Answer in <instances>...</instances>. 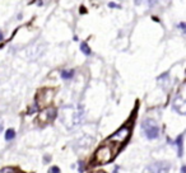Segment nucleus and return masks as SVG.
Masks as SVG:
<instances>
[{
    "label": "nucleus",
    "mask_w": 186,
    "mask_h": 173,
    "mask_svg": "<svg viewBox=\"0 0 186 173\" xmlns=\"http://www.w3.org/2000/svg\"><path fill=\"white\" fill-rule=\"evenodd\" d=\"M83 118H84V108L80 104L64 106L60 110V121L69 130L79 126Z\"/></svg>",
    "instance_id": "nucleus-1"
},
{
    "label": "nucleus",
    "mask_w": 186,
    "mask_h": 173,
    "mask_svg": "<svg viewBox=\"0 0 186 173\" xmlns=\"http://www.w3.org/2000/svg\"><path fill=\"white\" fill-rule=\"evenodd\" d=\"M116 150H119L117 148H115L112 144L107 143L103 144L102 147H99L95 154V163L96 164H106L112 161V158L115 157Z\"/></svg>",
    "instance_id": "nucleus-2"
},
{
    "label": "nucleus",
    "mask_w": 186,
    "mask_h": 173,
    "mask_svg": "<svg viewBox=\"0 0 186 173\" xmlns=\"http://www.w3.org/2000/svg\"><path fill=\"white\" fill-rule=\"evenodd\" d=\"M129 136H130V127L123 126V127H120L115 134H112L110 138L107 139V143H110L115 148L120 149V147L124 145V144L126 143V140L129 139Z\"/></svg>",
    "instance_id": "nucleus-3"
},
{
    "label": "nucleus",
    "mask_w": 186,
    "mask_h": 173,
    "mask_svg": "<svg viewBox=\"0 0 186 173\" xmlns=\"http://www.w3.org/2000/svg\"><path fill=\"white\" fill-rule=\"evenodd\" d=\"M141 129H143V131H144V134H145V136H147L148 139L153 140V139L158 138L159 127H158V125H157V122L154 120H151V118L145 120L141 124Z\"/></svg>",
    "instance_id": "nucleus-4"
},
{
    "label": "nucleus",
    "mask_w": 186,
    "mask_h": 173,
    "mask_svg": "<svg viewBox=\"0 0 186 173\" xmlns=\"http://www.w3.org/2000/svg\"><path fill=\"white\" fill-rule=\"evenodd\" d=\"M170 169V164L166 163V162H157V163H153L151 165L144 169L143 173H167Z\"/></svg>",
    "instance_id": "nucleus-5"
},
{
    "label": "nucleus",
    "mask_w": 186,
    "mask_h": 173,
    "mask_svg": "<svg viewBox=\"0 0 186 173\" xmlns=\"http://www.w3.org/2000/svg\"><path fill=\"white\" fill-rule=\"evenodd\" d=\"M173 110L181 115H186V99H182L181 97H176L173 99Z\"/></svg>",
    "instance_id": "nucleus-6"
},
{
    "label": "nucleus",
    "mask_w": 186,
    "mask_h": 173,
    "mask_svg": "<svg viewBox=\"0 0 186 173\" xmlns=\"http://www.w3.org/2000/svg\"><path fill=\"white\" fill-rule=\"evenodd\" d=\"M54 117H55V110H45V111H42V113L40 115V120L45 121V122L51 121Z\"/></svg>",
    "instance_id": "nucleus-7"
},
{
    "label": "nucleus",
    "mask_w": 186,
    "mask_h": 173,
    "mask_svg": "<svg viewBox=\"0 0 186 173\" xmlns=\"http://www.w3.org/2000/svg\"><path fill=\"white\" fill-rule=\"evenodd\" d=\"M175 144L177 145V150H178V157H182V135H180L177 138V140L175 141Z\"/></svg>",
    "instance_id": "nucleus-8"
},
{
    "label": "nucleus",
    "mask_w": 186,
    "mask_h": 173,
    "mask_svg": "<svg viewBox=\"0 0 186 173\" xmlns=\"http://www.w3.org/2000/svg\"><path fill=\"white\" fill-rule=\"evenodd\" d=\"M74 75V70H63L61 71V76L64 79H70V78H73Z\"/></svg>",
    "instance_id": "nucleus-9"
},
{
    "label": "nucleus",
    "mask_w": 186,
    "mask_h": 173,
    "mask_svg": "<svg viewBox=\"0 0 186 173\" xmlns=\"http://www.w3.org/2000/svg\"><path fill=\"white\" fill-rule=\"evenodd\" d=\"M14 136H16V131H14V130H12V129H9L8 131L5 132V140L10 141L12 139H14Z\"/></svg>",
    "instance_id": "nucleus-10"
},
{
    "label": "nucleus",
    "mask_w": 186,
    "mask_h": 173,
    "mask_svg": "<svg viewBox=\"0 0 186 173\" xmlns=\"http://www.w3.org/2000/svg\"><path fill=\"white\" fill-rule=\"evenodd\" d=\"M80 48H82V52L85 54V55H91V48L88 47V45L85 42H83L80 45Z\"/></svg>",
    "instance_id": "nucleus-11"
},
{
    "label": "nucleus",
    "mask_w": 186,
    "mask_h": 173,
    "mask_svg": "<svg viewBox=\"0 0 186 173\" xmlns=\"http://www.w3.org/2000/svg\"><path fill=\"white\" fill-rule=\"evenodd\" d=\"M0 173H16V171L12 169V168H4L0 171Z\"/></svg>",
    "instance_id": "nucleus-12"
},
{
    "label": "nucleus",
    "mask_w": 186,
    "mask_h": 173,
    "mask_svg": "<svg viewBox=\"0 0 186 173\" xmlns=\"http://www.w3.org/2000/svg\"><path fill=\"white\" fill-rule=\"evenodd\" d=\"M48 173H60V169L58 167H51L48 169Z\"/></svg>",
    "instance_id": "nucleus-13"
},
{
    "label": "nucleus",
    "mask_w": 186,
    "mask_h": 173,
    "mask_svg": "<svg viewBox=\"0 0 186 173\" xmlns=\"http://www.w3.org/2000/svg\"><path fill=\"white\" fill-rule=\"evenodd\" d=\"M178 27H180L181 28V30L186 33V23H180V24H178Z\"/></svg>",
    "instance_id": "nucleus-14"
},
{
    "label": "nucleus",
    "mask_w": 186,
    "mask_h": 173,
    "mask_svg": "<svg viewBox=\"0 0 186 173\" xmlns=\"http://www.w3.org/2000/svg\"><path fill=\"white\" fill-rule=\"evenodd\" d=\"M83 169H84V164L82 162H79V172H83Z\"/></svg>",
    "instance_id": "nucleus-15"
},
{
    "label": "nucleus",
    "mask_w": 186,
    "mask_h": 173,
    "mask_svg": "<svg viewBox=\"0 0 186 173\" xmlns=\"http://www.w3.org/2000/svg\"><path fill=\"white\" fill-rule=\"evenodd\" d=\"M109 5H110V6H111V8H115V6H116V8H120V6H119V5H117V4H115V3H110V4H109Z\"/></svg>",
    "instance_id": "nucleus-16"
},
{
    "label": "nucleus",
    "mask_w": 186,
    "mask_h": 173,
    "mask_svg": "<svg viewBox=\"0 0 186 173\" xmlns=\"http://www.w3.org/2000/svg\"><path fill=\"white\" fill-rule=\"evenodd\" d=\"M181 173H186V165H182L181 167Z\"/></svg>",
    "instance_id": "nucleus-17"
},
{
    "label": "nucleus",
    "mask_w": 186,
    "mask_h": 173,
    "mask_svg": "<svg viewBox=\"0 0 186 173\" xmlns=\"http://www.w3.org/2000/svg\"><path fill=\"white\" fill-rule=\"evenodd\" d=\"M3 37H4V36H3V32H2V31H0V41H2V40H3Z\"/></svg>",
    "instance_id": "nucleus-18"
},
{
    "label": "nucleus",
    "mask_w": 186,
    "mask_h": 173,
    "mask_svg": "<svg viewBox=\"0 0 186 173\" xmlns=\"http://www.w3.org/2000/svg\"><path fill=\"white\" fill-rule=\"evenodd\" d=\"M2 129H3V122H2V120H0V131H2Z\"/></svg>",
    "instance_id": "nucleus-19"
},
{
    "label": "nucleus",
    "mask_w": 186,
    "mask_h": 173,
    "mask_svg": "<svg viewBox=\"0 0 186 173\" xmlns=\"http://www.w3.org/2000/svg\"><path fill=\"white\" fill-rule=\"evenodd\" d=\"M95 173H106V172H102V171H98V172H95Z\"/></svg>",
    "instance_id": "nucleus-20"
}]
</instances>
